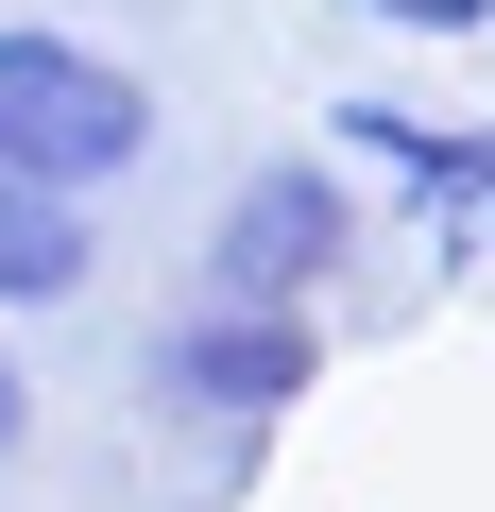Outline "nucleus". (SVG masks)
I'll use <instances>...</instances> for the list:
<instances>
[{"label": "nucleus", "mask_w": 495, "mask_h": 512, "mask_svg": "<svg viewBox=\"0 0 495 512\" xmlns=\"http://www.w3.org/2000/svg\"><path fill=\"white\" fill-rule=\"evenodd\" d=\"M325 393V325H291V308H171L154 342H137V427H171L205 478H257V444L291 427Z\"/></svg>", "instance_id": "nucleus-1"}, {"label": "nucleus", "mask_w": 495, "mask_h": 512, "mask_svg": "<svg viewBox=\"0 0 495 512\" xmlns=\"http://www.w3.org/2000/svg\"><path fill=\"white\" fill-rule=\"evenodd\" d=\"M154 171V69H120L69 18H0V188H52L103 222V188Z\"/></svg>", "instance_id": "nucleus-2"}, {"label": "nucleus", "mask_w": 495, "mask_h": 512, "mask_svg": "<svg viewBox=\"0 0 495 512\" xmlns=\"http://www.w3.org/2000/svg\"><path fill=\"white\" fill-rule=\"evenodd\" d=\"M359 171H325V137H291V154H257L222 205H205V256H188V291L205 308H291V325H325V291L359 274Z\"/></svg>", "instance_id": "nucleus-3"}, {"label": "nucleus", "mask_w": 495, "mask_h": 512, "mask_svg": "<svg viewBox=\"0 0 495 512\" xmlns=\"http://www.w3.org/2000/svg\"><path fill=\"white\" fill-rule=\"evenodd\" d=\"M325 171H376L393 188V239H427V274H495V120H427L393 86L325 103Z\"/></svg>", "instance_id": "nucleus-4"}, {"label": "nucleus", "mask_w": 495, "mask_h": 512, "mask_svg": "<svg viewBox=\"0 0 495 512\" xmlns=\"http://www.w3.org/2000/svg\"><path fill=\"white\" fill-rule=\"evenodd\" d=\"M86 274H103V222L52 205V188H0V342H18L35 308H69Z\"/></svg>", "instance_id": "nucleus-5"}, {"label": "nucleus", "mask_w": 495, "mask_h": 512, "mask_svg": "<svg viewBox=\"0 0 495 512\" xmlns=\"http://www.w3.org/2000/svg\"><path fill=\"white\" fill-rule=\"evenodd\" d=\"M359 35H393V52H478L495 35V0H342Z\"/></svg>", "instance_id": "nucleus-6"}, {"label": "nucleus", "mask_w": 495, "mask_h": 512, "mask_svg": "<svg viewBox=\"0 0 495 512\" xmlns=\"http://www.w3.org/2000/svg\"><path fill=\"white\" fill-rule=\"evenodd\" d=\"M18 461H35V359L0 342V478H18Z\"/></svg>", "instance_id": "nucleus-7"}]
</instances>
